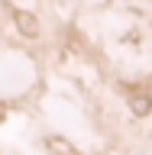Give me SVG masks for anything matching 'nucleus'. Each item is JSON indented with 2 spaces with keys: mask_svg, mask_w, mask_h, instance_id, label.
Here are the masks:
<instances>
[{
  "mask_svg": "<svg viewBox=\"0 0 152 155\" xmlns=\"http://www.w3.org/2000/svg\"><path fill=\"white\" fill-rule=\"evenodd\" d=\"M133 113L136 116H146V113H149V97H146V94H136L133 97Z\"/></svg>",
  "mask_w": 152,
  "mask_h": 155,
  "instance_id": "2",
  "label": "nucleus"
},
{
  "mask_svg": "<svg viewBox=\"0 0 152 155\" xmlns=\"http://www.w3.org/2000/svg\"><path fill=\"white\" fill-rule=\"evenodd\" d=\"M16 26L26 32V36H39V23L32 13H23V10H16Z\"/></svg>",
  "mask_w": 152,
  "mask_h": 155,
  "instance_id": "1",
  "label": "nucleus"
}]
</instances>
